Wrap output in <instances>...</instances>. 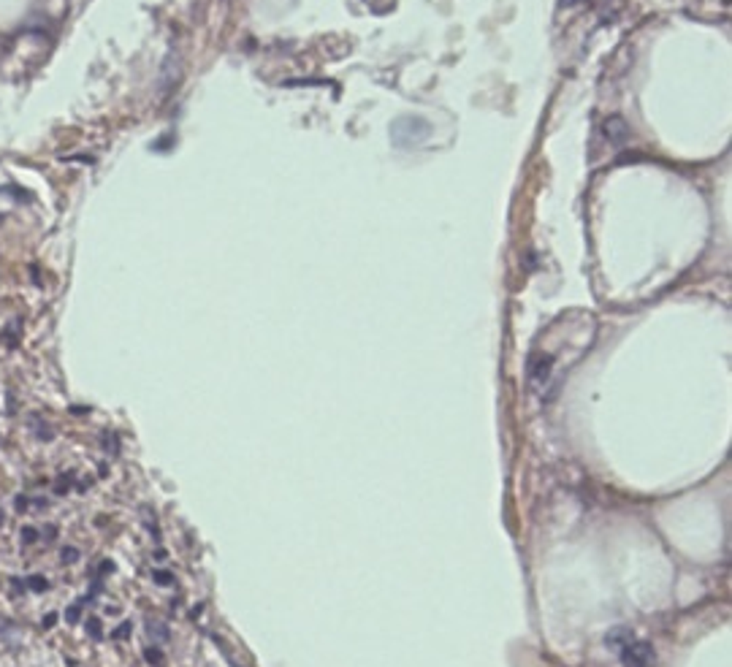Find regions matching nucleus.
I'll use <instances>...</instances> for the list:
<instances>
[{
	"label": "nucleus",
	"instance_id": "nucleus-1",
	"mask_svg": "<svg viewBox=\"0 0 732 667\" xmlns=\"http://www.w3.org/2000/svg\"><path fill=\"white\" fill-rule=\"evenodd\" d=\"M431 134V125L421 117H401L391 125V138L399 147H418Z\"/></svg>",
	"mask_w": 732,
	"mask_h": 667
},
{
	"label": "nucleus",
	"instance_id": "nucleus-2",
	"mask_svg": "<svg viewBox=\"0 0 732 667\" xmlns=\"http://www.w3.org/2000/svg\"><path fill=\"white\" fill-rule=\"evenodd\" d=\"M651 662H654V651L645 643L629 645L624 651V665L626 667H651Z\"/></svg>",
	"mask_w": 732,
	"mask_h": 667
},
{
	"label": "nucleus",
	"instance_id": "nucleus-3",
	"mask_svg": "<svg viewBox=\"0 0 732 667\" xmlns=\"http://www.w3.org/2000/svg\"><path fill=\"white\" fill-rule=\"evenodd\" d=\"M30 423H33V429H36V437H38V440H52V429H49V426H46V423L38 418V415H33V418H30Z\"/></svg>",
	"mask_w": 732,
	"mask_h": 667
},
{
	"label": "nucleus",
	"instance_id": "nucleus-4",
	"mask_svg": "<svg viewBox=\"0 0 732 667\" xmlns=\"http://www.w3.org/2000/svg\"><path fill=\"white\" fill-rule=\"evenodd\" d=\"M27 586H30L33 591H46V589H49V580L41 578V575H33V578H27Z\"/></svg>",
	"mask_w": 732,
	"mask_h": 667
},
{
	"label": "nucleus",
	"instance_id": "nucleus-5",
	"mask_svg": "<svg viewBox=\"0 0 732 667\" xmlns=\"http://www.w3.org/2000/svg\"><path fill=\"white\" fill-rule=\"evenodd\" d=\"M79 616H82V608H79V605H71V608L66 610V622L68 624H76V622H79Z\"/></svg>",
	"mask_w": 732,
	"mask_h": 667
},
{
	"label": "nucleus",
	"instance_id": "nucleus-6",
	"mask_svg": "<svg viewBox=\"0 0 732 667\" xmlns=\"http://www.w3.org/2000/svg\"><path fill=\"white\" fill-rule=\"evenodd\" d=\"M36 540H38V532H36L33 526H24V529H22V543H27V545H30V543H36Z\"/></svg>",
	"mask_w": 732,
	"mask_h": 667
},
{
	"label": "nucleus",
	"instance_id": "nucleus-7",
	"mask_svg": "<svg viewBox=\"0 0 732 667\" xmlns=\"http://www.w3.org/2000/svg\"><path fill=\"white\" fill-rule=\"evenodd\" d=\"M87 632L92 635V638H95V640L101 638V624H98V619H89V622H87Z\"/></svg>",
	"mask_w": 732,
	"mask_h": 667
},
{
	"label": "nucleus",
	"instance_id": "nucleus-8",
	"mask_svg": "<svg viewBox=\"0 0 732 667\" xmlns=\"http://www.w3.org/2000/svg\"><path fill=\"white\" fill-rule=\"evenodd\" d=\"M60 556H63V561H76V559H79V551H76V548H63Z\"/></svg>",
	"mask_w": 732,
	"mask_h": 667
},
{
	"label": "nucleus",
	"instance_id": "nucleus-9",
	"mask_svg": "<svg viewBox=\"0 0 732 667\" xmlns=\"http://www.w3.org/2000/svg\"><path fill=\"white\" fill-rule=\"evenodd\" d=\"M128 629H131V624H122V626L114 632V638H125V635H128Z\"/></svg>",
	"mask_w": 732,
	"mask_h": 667
}]
</instances>
